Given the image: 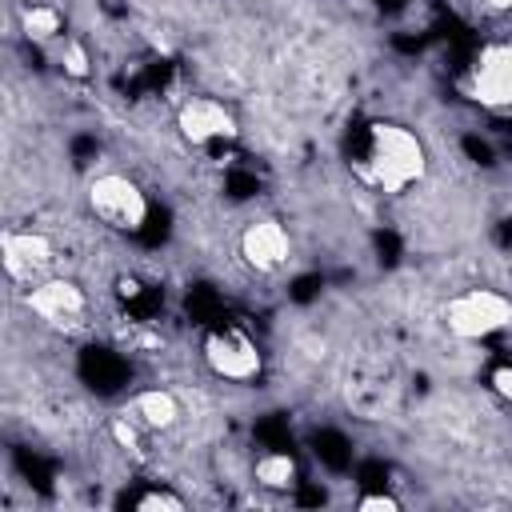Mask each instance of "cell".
<instances>
[{"instance_id": "obj_1", "label": "cell", "mask_w": 512, "mask_h": 512, "mask_svg": "<svg viewBox=\"0 0 512 512\" xmlns=\"http://www.w3.org/2000/svg\"><path fill=\"white\" fill-rule=\"evenodd\" d=\"M356 180L380 196H404L428 176V144L400 120H372L352 148Z\"/></svg>"}, {"instance_id": "obj_2", "label": "cell", "mask_w": 512, "mask_h": 512, "mask_svg": "<svg viewBox=\"0 0 512 512\" xmlns=\"http://www.w3.org/2000/svg\"><path fill=\"white\" fill-rule=\"evenodd\" d=\"M440 320L448 328V336L464 340V344H476V340H488L504 328H512V296L500 292V288H464L456 296L444 300L440 308Z\"/></svg>"}, {"instance_id": "obj_3", "label": "cell", "mask_w": 512, "mask_h": 512, "mask_svg": "<svg viewBox=\"0 0 512 512\" xmlns=\"http://www.w3.org/2000/svg\"><path fill=\"white\" fill-rule=\"evenodd\" d=\"M84 204L92 220H100L112 232H140L152 216L148 192L128 172H96L84 188Z\"/></svg>"}, {"instance_id": "obj_4", "label": "cell", "mask_w": 512, "mask_h": 512, "mask_svg": "<svg viewBox=\"0 0 512 512\" xmlns=\"http://www.w3.org/2000/svg\"><path fill=\"white\" fill-rule=\"evenodd\" d=\"M200 360L216 380H228V384H252L264 372V348L240 324L208 328L200 340Z\"/></svg>"}, {"instance_id": "obj_5", "label": "cell", "mask_w": 512, "mask_h": 512, "mask_svg": "<svg viewBox=\"0 0 512 512\" xmlns=\"http://www.w3.org/2000/svg\"><path fill=\"white\" fill-rule=\"evenodd\" d=\"M24 308L32 316H40L48 328H84L88 324V312H92V300H88V288L76 280V276H44L36 284L24 288Z\"/></svg>"}, {"instance_id": "obj_6", "label": "cell", "mask_w": 512, "mask_h": 512, "mask_svg": "<svg viewBox=\"0 0 512 512\" xmlns=\"http://www.w3.org/2000/svg\"><path fill=\"white\" fill-rule=\"evenodd\" d=\"M176 132L188 148H216L240 136V120L220 96H188L176 108Z\"/></svg>"}, {"instance_id": "obj_7", "label": "cell", "mask_w": 512, "mask_h": 512, "mask_svg": "<svg viewBox=\"0 0 512 512\" xmlns=\"http://www.w3.org/2000/svg\"><path fill=\"white\" fill-rule=\"evenodd\" d=\"M0 264H4L8 284L28 288V284H36V280H44V276L52 272V264H56V244H52V236L40 232V228H8V232L0 236Z\"/></svg>"}, {"instance_id": "obj_8", "label": "cell", "mask_w": 512, "mask_h": 512, "mask_svg": "<svg viewBox=\"0 0 512 512\" xmlns=\"http://www.w3.org/2000/svg\"><path fill=\"white\" fill-rule=\"evenodd\" d=\"M468 96L480 108L512 112V40L480 48V56L468 68Z\"/></svg>"}, {"instance_id": "obj_9", "label": "cell", "mask_w": 512, "mask_h": 512, "mask_svg": "<svg viewBox=\"0 0 512 512\" xmlns=\"http://www.w3.org/2000/svg\"><path fill=\"white\" fill-rule=\"evenodd\" d=\"M236 248H240V260H244L256 276H272V272L288 268L296 244H292V232L284 228V220H276V216H256V220L244 224Z\"/></svg>"}, {"instance_id": "obj_10", "label": "cell", "mask_w": 512, "mask_h": 512, "mask_svg": "<svg viewBox=\"0 0 512 512\" xmlns=\"http://www.w3.org/2000/svg\"><path fill=\"white\" fill-rule=\"evenodd\" d=\"M124 412H128L136 424H144L148 432H172V428L184 420V400H180L172 388L152 384V388L132 392V400H128Z\"/></svg>"}, {"instance_id": "obj_11", "label": "cell", "mask_w": 512, "mask_h": 512, "mask_svg": "<svg viewBox=\"0 0 512 512\" xmlns=\"http://www.w3.org/2000/svg\"><path fill=\"white\" fill-rule=\"evenodd\" d=\"M16 28L28 44H56L64 40V12L52 0H24L16 8Z\"/></svg>"}, {"instance_id": "obj_12", "label": "cell", "mask_w": 512, "mask_h": 512, "mask_svg": "<svg viewBox=\"0 0 512 512\" xmlns=\"http://www.w3.org/2000/svg\"><path fill=\"white\" fill-rule=\"evenodd\" d=\"M252 480H256V488H264V492H288V488H296V480H300V464H296L292 452L264 448V452L252 460Z\"/></svg>"}, {"instance_id": "obj_13", "label": "cell", "mask_w": 512, "mask_h": 512, "mask_svg": "<svg viewBox=\"0 0 512 512\" xmlns=\"http://www.w3.org/2000/svg\"><path fill=\"white\" fill-rule=\"evenodd\" d=\"M108 436L116 440V448H120V452H128V456H140L148 428H144V424H136L128 412H116V416L108 420Z\"/></svg>"}, {"instance_id": "obj_14", "label": "cell", "mask_w": 512, "mask_h": 512, "mask_svg": "<svg viewBox=\"0 0 512 512\" xmlns=\"http://www.w3.org/2000/svg\"><path fill=\"white\" fill-rule=\"evenodd\" d=\"M56 60H60V72H64L68 80H88V76H92L88 44H84V40H76V36L60 44V56H56Z\"/></svg>"}, {"instance_id": "obj_15", "label": "cell", "mask_w": 512, "mask_h": 512, "mask_svg": "<svg viewBox=\"0 0 512 512\" xmlns=\"http://www.w3.org/2000/svg\"><path fill=\"white\" fill-rule=\"evenodd\" d=\"M128 504H132L136 512H184V508H188V500H184L180 492H172V488H144V492H136Z\"/></svg>"}, {"instance_id": "obj_16", "label": "cell", "mask_w": 512, "mask_h": 512, "mask_svg": "<svg viewBox=\"0 0 512 512\" xmlns=\"http://www.w3.org/2000/svg\"><path fill=\"white\" fill-rule=\"evenodd\" d=\"M356 508H360V512H396L400 500H396L392 492H360V496H356Z\"/></svg>"}, {"instance_id": "obj_17", "label": "cell", "mask_w": 512, "mask_h": 512, "mask_svg": "<svg viewBox=\"0 0 512 512\" xmlns=\"http://www.w3.org/2000/svg\"><path fill=\"white\" fill-rule=\"evenodd\" d=\"M488 388L512 408V364H496V368L488 372Z\"/></svg>"}, {"instance_id": "obj_18", "label": "cell", "mask_w": 512, "mask_h": 512, "mask_svg": "<svg viewBox=\"0 0 512 512\" xmlns=\"http://www.w3.org/2000/svg\"><path fill=\"white\" fill-rule=\"evenodd\" d=\"M480 8H488V12H508L512 8V0H476Z\"/></svg>"}]
</instances>
